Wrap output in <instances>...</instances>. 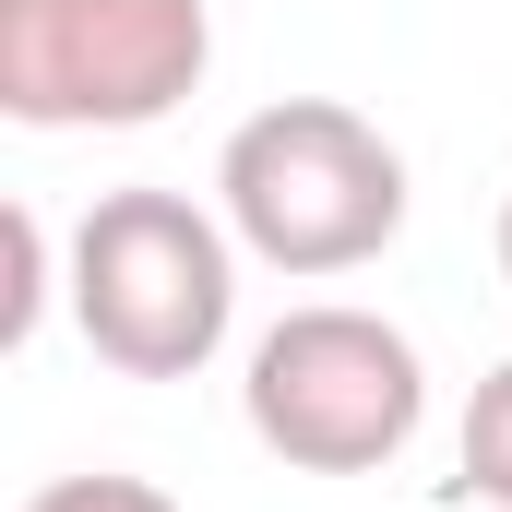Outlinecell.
<instances>
[{"instance_id":"cell-1","label":"cell","mask_w":512,"mask_h":512,"mask_svg":"<svg viewBox=\"0 0 512 512\" xmlns=\"http://www.w3.org/2000/svg\"><path fill=\"white\" fill-rule=\"evenodd\" d=\"M215 215L239 227L251 262L322 286L405 239V155L382 143V120H358L334 96H274L215 155Z\"/></svg>"},{"instance_id":"cell-2","label":"cell","mask_w":512,"mask_h":512,"mask_svg":"<svg viewBox=\"0 0 512 512\" xmlns=\"http://www.w3.org/2000/svg\"><path fill=\"white\" fill-rule=\"evenodd\" d=\"M72 322L120 382L215 370L239 322V227L191 191H96L72 227Z\"/></svg>"},{"instance_id":"cell-3","label":"cell","mask_w":512,"mask_h":512,"mask_svg":"<svg viewBox=\"0 0 512 512\" xmlns=\"http://www.w3.org/2000/svg\"><path fill=\"white\" fill-rule=\"evenodd\" d=\"M239 417L274 465L298 477H382L393 453L417 441L429 417V370H417V334L358 310V298H310L286 310L251 346V382H239Z\"/></svg>"},{"instance_id":"cell-4","label":"cell","mask_w":512,"mask_h":512,"mask_svg":"<svg viewBox=\"0 0 512 512\" xmlns=\"http://www.w3.org/2000/svg\"><path fill=\"white\" fill-rule=\"evenodd\" d=\"M203 72V0H0V108L24 131H143Z\"/></svg>"},{"instance_id":"cell-5","label":"cell","mask_w":512,"mask_h":512,"mask_svg":"<svg viewBox=\"0 0 512 512\" xmlns=\"http://www.w3.org/2000/svg\"><path fill=\"white\" fill-rule=\"evenodd\" d=\"M465 489L489 512H512V358L465 393Z\"/></svg>"},{"instance_id":"cell-6","label":"cell","mask_w":512,"mask_h":512,"mask_svg":"<svg viewBox=\"0 0 512 512\" xmlns=\"http://www.w3.org/2000/svg\"><path fill=\"white\" fill-rule=\"evenodd\" d=\"M36 310H48V227L12 203V298H0V346H24V334H36Z\"/></svg>"},{"instance_id":"cell-7","label":"cell","mask_w":512,"mask_h":512,"mask_svg":"<svg viewBox=\"0 0 512 512\" xmlns=\"http://www.w3.org/2000/svg\"><path fill=\"white\" fill-rule=\"evenodd\" d=\"M24 512H179V501H167L155 477H108V465H96V477H48Z\"/></svg>"},{"instance_id":"cell-8","label":"cell","mask_w":512,"mask_h":512,"mask_svg":"<svg viewBox=\"0 0 512 512\" xmlns=\"http://www.w3.org/2000/svg\"><path fill=\"white\" fill-rule=\"evenodd\" d=\"M501 274H512V203H501Z\"/></svg>"}]
</instances>
